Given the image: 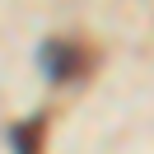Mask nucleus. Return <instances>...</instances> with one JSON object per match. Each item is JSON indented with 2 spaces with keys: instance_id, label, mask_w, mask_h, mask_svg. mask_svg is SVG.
Returning a JSON list of instances; mask_svg holds the SVG:
<instances>
[{
  "instance_id": "f257e3e1",
  "label": "nucleus",
  "mask_w": 154,
  "mask_h": 154,
  "mask_svg": "<svg viewBox=\"0 0 154 154\" xmlns=\"http://www.w3.org/2000/svg\"><path fill=\"white\" fill-rule=\"evenodd\" d=\"M42 66L51 70V79H70L79 70V47H70V42H47V47H42Z\"/></svg>"
}]
</instances>
